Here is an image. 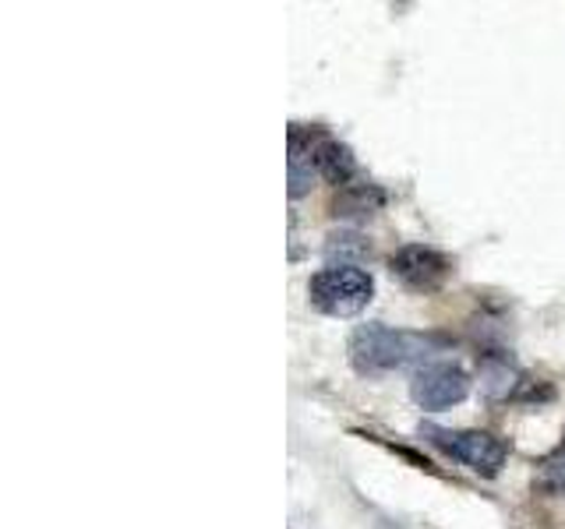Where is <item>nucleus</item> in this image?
Segmentation results:
<instances>
[{"label": "nucleus", "instance_id": "1a4fd4ad", "mask_svg": "<svg viewBox=\"0 0 565 529\" xmlns=\"http://www.w3.org/2000/svg\"><path fill=\"white\" fill-rule=\"evenodd\" d=\"M516 385H520V370L509 360L488 357L481 364V388H484L488 399H509L512 392H516Z\"/></svg>", "mask_w": 565, "mask_h": 529}, {"label": "nucleus", "instance_id": "f257e3e1", "mask_svg": "<svg viewBox=\"0 0 565 529\" xmlns=\"http://www.w3.org/2000/svg\"><path fill=\"white\" fill-rule=\"evenodd\" d=\"M446 346V339L435 332H411V328H393L382 322H367L353 328L350 335V364L361 375H385V370H399L420 364Z\"/></svg>", "mask_w": 565, "mask_h": 529}, {"label": "nucleus", "instance_id": "6e6552de", "mask_svg": "<svg viewBox=\"0 0 565 529\" xmlns=\"http://www.w3.org/2000/svg\"><path fill=\"white\" fill-rule=\"evenodd\" d=\"M315 163H318V176H326L335 187H347L353 184V176H358V159H353V152L335 138H318Z\"/></svg>", "mask_w": 565, "mask_h": 529}, {"label": "nucleus", "instance_id": "9b49d317", "mask_svg": "<svg viewBox=\"0 0 565 529\" xmlns=\"http://www.w3.org/2000/svg\"><path fill=\"white\" fill-rule=\"evenodd\" d=\"M326 255L340 264H353V269H361V261L371 258V244L361 237V234H332L329 244H326Z\"/></svg>", "mask_w": 565, "mask_h": 529}, {"label": "nucleus", "instance_id": "423d86ee", "mask_svg": "<svg viewBox=\"0 0 565 529\" xmlns=\"http://www.w3.org/2000/svg\"><path fill=\"white\" fill-rule=\"evenodd\" d=\"M315 149H318V134L294 123L290 128V159H287V170H290V198H305L311 194L315 181H318V163H315Z\"/></svg>", "mask_w": 565, "mask_h": 529}, {"label": "nucleus", "instance_id": "f03ea898", "mask_svg": "<svg viewBox=\"0 0 565 529\" xmlns=\"http://www.w3.org/2000/svg\"><path fill=\"white\" fill-rule=\"evenodd\" d=\"M371 296H375V279L353 264H329V269L315 272L308 282V300L315 311L329 317H353L361 314Z\"/></svg>", "mask_w": 565, "mask_h": 529}, {"label": "nucleus", "instance_id": "39448f33", "mask_svg": "<svg viewBox=\"0 0 565 529\" xmlns=\"http://www.w3.org/2000/svg\"><path fill=\"white\" fill-rule=\"evenodd\" d=\"M388 272H393L406 290L435 293L446 287V279L452 276V261L428 244H406L388 258Z\"/></svg>", "mask_w": 565, "mask_h": 529}, {"label": "nucleus", "instance_id": "7ed1b4c3", "mask_svg": "<svg viewBox=\"0 0 565 529\" xmlns=\"http://www.w3.org/2000/svg\"><path fill=\"white\" fill-rule=\"evenodd\" d=\"M441 452H449L456 463H463L467 469H473L477 476H499L509 449L502 438H494L491 431H441V428H428L424 431Z\"/></svg>", "mask_w": 565, "mask_h": 529}, {"label": "nucleus", "instance_id": "0eeeda50", "mask_svg": "<svg viewBox=\"0 0 565 529\" xmlns=\"http://www.w3.org/2000/svg\"><path fill=\"white\" fill-rule=\"evenodd\" d=\"M385 205V191L379 184H367V181H353L347 187L335 191L332 198V216L335 219H367Z\"/></svg>", "mask_w": 565, "mask_h": 529}, {"label": "nucleus", "instance_id": "20e7f679", "mask_svg": "<svg viewBox=\"0 0 565 529\" xmlns=\"http://www.w3.org/2000/svg\"><path fill=\"white\" fill-rule=\"evenodd\" d=\"M470 396V375L459 364H446V360H431L414 370L411 381V399L428 413H441L452 410Z\"/></svg>", "mask_w": 565, "mask_h": 529}, {"label": "nucleus", "instance_id": "9d476101", "mask_svg": "<svg viewBox=\"0 0 565 529\" xmlns=\"http://www.w3.org/2000/svg\"><path fill=\"white\" fill-rule=\"evenodd\" d=\"M534 490L547 494V498H558V494H565V445L558 452H552V455H544L537 463Z\"/></svg>", "mask_w": 565, "mask_h": 529}]
</instances>
